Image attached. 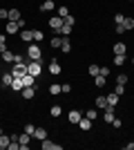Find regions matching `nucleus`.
<instances>
[{"label": "nucleus", "instance_id": "f257e3e1", "mask_svg": "<svg viewBox=\"0 0 134 150\" xmlns=\"http://www.w3.org/2000/svg\"><path fill=\"white\" fill-rule=\"evenodd\" d=\"M25 54L29 56V61H43V52H40L38 43H29V47H27Z\"/></svg>", "mask_w": 134, "mask_h": 150}, {"label": "nucleus", "instance_id": "f03ea898", "mask_svg": "<svg viewBox=\"0 0 134 150\" xmlns=\"http://www.w3.org/2000/svg\"><path fill=\"white\" fill-rule=\"evenodd\" d=\"M27 72L32 76H36L38 79L40 74H43V61H29V65H27Z\"/></svg>", "mask_w": 134, "mask_h": 150}, {"label": "nucleus", "instance_id": "7ed1b4c3", "mask_svg": "<svg viewBox=\"0 0 134 150\" xmlns=\"http://www.w3.org/2000/svg\"><path fill=\"white\" fill-rule=\"evenodd\" d=\"M9 72L13 74V79H22V76L27 74V65H25V63H13Z\"/></svg>", "mask_w": 134, "mask_h": 150}, {"label": "nucleus", "instance_id": "20e7f679", "mask_svg": "<svg viewBox=\"0 0 134 150\" xmlns=\"http://www.w3.org/2000/svg\"><path fill=\"white\" fill-rule=\"evenodd\" d=\"M11 81H13V74H11V72H9V69H5V72H0V88L9 90V85H11Z\"/></svg>", "mask_w": 134, "mask_h": 150}, {"label": "nucleus", "instance_id": "39448f33", "mask_svg": "<svg viewBox=\"0 0 134 150\" xmlns=\"http://www.w3.org/2000/svg\"><path fill=\"white\" fill-rule=\"evenodd\" d=\"M18 31H20L18 23H13V20H7V25H5V34H7V36H16Z\"/></svg>", "mask_w": 134, "mask_h": 150}, {"label": "nucleus", "instance_id": "423d86ee", "mask_svg": "<svg viewBox=\"0 0 134 150\" xmlns=\"http://www.w3.org/2000/svg\"><path fill=\"white\" fill-rule=\"evenodd\" d=\"M18 141H20V150H29V144H32V134L22 132V134H18Z\"/></svg>", "mask_w": 134, "mask_h": 150}, {"label": "nucleus", "instance_id": "0eeeda50", "mask_svg": "<svg viewBox=\"0 0 134 150\" xmlns=\"http://www.w3.org/2000/svg\"><path fill=\"white\" fill-rule=\"evenodd\" d=\"M40 148L43 150H63V146L54 144V141H49V139H43V141H40Z\"/></svg>", "mask_w": 134, "mask_h": 150}, {"label": "nucleus", "instance_id": "6e6552de", "mask_svg": "<svg viewBox=\"0 0 134 150\" xmlns=\"http://www.w3.org/2000/svg\"><path fill=\"white\" fill-rule=\"evenodd\" d=\"M81 119H83V112H81V110H72V112L67 114V121H69L72 125H76Z\"/></svg>", "mask_w": 134, "mask_h": 150}, {"label": "nucleus", "instance_id": "1a4fd4ad", "mask_svg": "<svg viewBox=\"0 0 134 150\" xmlns=\"http://www.w3.org/2000/svg\"><path fill=\"white\" fill-rule=\"evenodd\" d=\"M20 96H22L25 101H32L34 96H36V85H34V88H22L20 90Z\"/></svg>", "mask_w": 134, "mask_h": 150}, {"label": "nucleus", "instance_id": "9d476101", "mask_svg": "<svg viewBox=\"0 0 134 150\" xmlns=\"http://www.w3.org/2000/svg\"><path fill=\"white\" fill-rule=\"evenodd\" d=\"M94 105H96V108H101V110H107V108H112V105L107 103V96H105V94H103V96H96V99H94Z\"/></svg>", "mask_w": 134, "mask_h": 150}, {"label": "nucleus", "instance_id": "9b49d317", "mask_svg": "<svg viewBox=\"0 0 134 150\" xmlns=\"http://www.w3.org/2000/svg\"><path fill=\"white\" fill-rule=\"evenodd\" d=\"M63 23H65V18H60L58 13H56V16H51V18H49V27H51V29H54V31H56L58 27H63Z\"/></svg>", "mask_w": 134, "mask_h": 150}, {"label": "nucleus", "instance_id": "f8f14e48", "mask_svg": "<svg viewBox=\"0 0 134 150\" xmlns=\"http://www.w3.org/2000/svg\"><path fill=\"white\" fill-rule=\"evenodd\" d=\"M22 85H25V88H34V85H36V76H32L27 72V74L22 76Z\"/></svg>", "mask_w": 134, "mask_h": 150}, {"label": "nucleus", "instance_id": "ddd939ff", "mask_svg": "<svg viewBox=\"0 0 134 150\" xmlns=\"http://www.w3.org/2000/svg\"><path fill=\"white\" fill-rule=\"evenodd\" d=\"M60 52H63V54H69L72 52V43H69L67 36H63V40H60Z\"/></svg>", "mask_w": 134, "mask_h": 150}, {"label": "nucleus", "instance_id": "4468645a", "mask_svg": "<svg viewBox=\"0 0 134 150\" xmlns=\"http://www.w3.org/2000/svg\"><path fill=\"white\" fill-rule=\"evenodd\" d=\"M2 61H5V63H9V65H13V63H16V54H13L11 50L2 52Z\"/></svg>", "mask_w": 134, "mask_h": 150}, {"label": "nucleus", "instance_id": "2eb2a0df", "mask_svg": "<svg viewBox=\"0 0 134 150\" xmlns=\"http://www.w3.org/2000/svg\"><path fill=\"white\" fill-rule=\"evenodd\" d=\"M78 128H81V130H85V132H87V130H92V119H87V117H83V119H81V121H78Z\"/></svg>", "mask_w": 134, "mask_h": 150}, {"label": "nucleus", "instance_id": "dca6fc26", "mask_svg": "<svg viewBox=\"0 0 134 150\" xmlns=\"http://www.w3.org/2000/svg\"><path fill=\"white\" fill-rule=\"evenodd\" d=\"M54 7H56V2H54V0H43L38 9H40V11H51Z\"/></svg>", "mask_w": 134, "mask_h": 150}, {"label": "nucleus", "instance_id": "f3484780", "mask_svg": "<svg viewBox=\"0 0 134 150\" xmlns=\"http://www.w3.org/2000/svg\"><path fill=\"white\" fill-rule=\"evenodd\" d=\"M114 119H116L114 117V108H107V110L103 112V121H105V123H112Z\"/></svg>", "mask_w": 134, "mask_h": 150}, {"label": "nucleus", "instance_id": "a211bd4d", "mask_svg": "<svg viewBox=\"0 0 134 150\" xmlns=\"http://www.w3.org/2000/svg\"><path fill=\"white\" fill-rule=\"evenodd\" d=\"M20 18H22V13H20V9L11 7V9H9V20H13V23H18Z\"/></svg>", "mask_w": 134, "mask_h": 150}, {"label": "nucleus", "instance_id": "6ab92c4d", "mask_svg": "<svg viewBox=\"0 0 134 150\" xmlns=\"http://www.w3.org/2000/svg\"><path fill=\"white\" fill-rule=\"evenodd\" d=\"M105 96H107V103H109L112 108H116V105H119V94H116L114 90H112L109 94H105Z\"/></svg>", "mask_w": 134, "mask_h": 150}, {"label": "nucleus", "instance_id": "aec40b11", "mask_svg": "<svg viewBox=\"0 0 134 150\" xmlns=\"http://www.w3.org/2000/svg\"><path fill=\"white\" fill-rule=\"evenodd\" d=\"M49 74H54V76H58V74H60V63H58L56 58H54V61L49 63Z\"/></svg>", "mask_w": 134, "mask_h": 150}, {"label": "nucleus", "instance_id": "412c9836", "mask_svg": "<svg viewBox=\"0 0 134 150\" xmlns=\"http://www.w3.org/2000/svg\"><path fill=\"white\" fill-rule=\"evenodd\" d=\"M22 88H25V85H22V79H13L11 85H9V90H11V92H20Z\"/></svg>", "mask_w": 134, "mask_h": 150}, {"label": "nucleus", "instance_id": "4be33fe9", "mask_svg": "<svg viewBox=\"0 0 134 150\" xmlns=\"http://www.w3.org/2000/svg\"><path fill=\"white\" fill-rule=\"evenodd\" d=\"M56 34H58V36H69V34H72V25L63 23V27H58V29H56Z\"/></svg>", "mask_w": 134, "mask_h": 150}, {"label": "nucleus", "instance_id": "5701e85b", "mask_svg": "<svg viewBox=\"0 0 134 150\" xmlns=\"http://www.w3.org/2000/svg\"><path fill=\"white\" fill-rule=\"evenodd\" d=\"M9 144H11V137L9 134H0V150H7Z\"/></svg>", "mask_w": 134, "mask_h": 150}, {"label": "nucleus", "instance_id": "b1692460", "mask_svg": "<svg viewBox=\"0 0 134 150\" xmlns=\"http://www.w3.org/2000/svg\"><path fill=\"white\" fill-rule=\"evenodd\" d=\"M18 34H20V38H22L25 43H34V38H32V29H20Z\"/></svg>", "mask_w": 134, "mask_h": 150}, {"label": "nucleus", "instance_id": "393cba45", "mask_svg": "<svg viewBox=\"0 0 134 150\" xmlns=\"http://www.w3.org/2000/svg\"><path fill=\"white\" fill-rule=\"evenodd\" d=\"M60 114H63V105H51L49 108V117H54V119H56V117H60Z\"/></svg>", "mask_w": 134, "mask_h": 150}, {"label": "nucleus", "instance_id": "a878e982", "mask_svg": "<svg viewBox=\"0 0 134 150\" xmlns=\"http://www.w3.org/2000/svg\"><path fill=\"white\" fill-rule=\"evenodd\" d=\"M128 63V56L125 54H114V65H119V67H123Z\"/></svg>", "mask_w": 134, "mask_h": 150}, {"label": "nucleus", "instance_id": "bb28decb", "mask_svg": "<svg viewBox=\"0 0 134 150\" xmlns=\"http://www.w3.org/2000/svg\"><path fill=\"white\" fill-rule=\"evenodd\" d=\"M34 139H38V141L47 139V130H45V128H36V130H34Z\"/></svg>", "mask_w": 134, "mask_h": 150}, {"label": "nucleus", "instance_id": "cd10ccee", "mask_svg": "<svg viewBox=\"0 0 134 150\" xmlns=\"http://www.w3.org/2000/svg\"><path fill=\"white\" fill-rule=\"evenodd\" d=\"M121 25H123V29H125V31H132L134 29V18H128V16H125Z\"/></svg>", "mask_w": 134, "mask_h": 150}, {"label": "nucleus", "instance_id": "c85d7f7f", "mask_svg": "<svg viewBox=\"0 0 134 150\" xmlns=\"http://www.w3.org/2000/svg\"><path fill=\"white\" fill-rule=\"evenodd\" d=\"M105 83H107V76H103V74L94 76V85L96 88H105Z\"/></svg>", "mask_w": 134, "mask_h": 150}, {"label": "nucleus", "instance_id": "c756f323", "mask_svg": "<svg viewBox=\"0 0 134 150\" xmlns=\"http://www.w3.org/2000/svg\"><path fill=\"white\" fill-rule=\"evenodd\" d=\"M87 74H89V76H98V74H101V65H96V63H92V65L87 67Z\"/></svg>", "mask_w": 134, "mask_h": 150}, {"label": "nucleus", "instance_id": "7c9ffc66", "mask_svg": "<svg viewBox=\"0 0 134 150\" xmlns=\"http://www.w3.org/2000/svg\"><path fill=\"white\" fill-rule=\"evenodd\" d=\"M32 38H34V43H40V40L45 38V34L40 29H32Z\"/></svg>", "mask_w": 134, "mask_h": 150}, {"label": "nucleus", "instance_id": "2f4dec72", "mask_svg": "<svg viewBox=\"0 0 134 150\" xmlns=\"http://www.w3.org/2000/svg\"><path fill=\"white\" fill-rule=\"evenodd\" d=\"M60 40H63V36H54V38L49 40V45L54 47V50H60Z\"/></svg>", "mask_w": 134, "mask_h": 150}, {"label": "nucleus", "instance_id": "473e14b6", "mask_svg": "<svg viewBox=\"0 0 134 150\" xmlns=\"http://www.w3.org/2000/svg\"><path fill=\"white\" fill-rule=\"evenodd\" d=\"M60 92H63V90H60L58 83H51V85H49V94H51V96H56V94H60Z\"/></svg>", "mask_w": 134, "mask_h": 150}, {"label": "nucleus", "instance_id": "72a5a7b5", "mask_svg": "<svg viewBox=\"0 0 134 150\" xmlns=\"http://www.w3.org/2000/svg\"><path fill=\"white\" fill-rule=\"evenodd\" d=\"M125 52H128L125 43H116V45H114V54H125Z\"/></svg>", "mask_w": 134, "mask_h": 150}, {"label": "nucleus", "instance_id": "f704fd0d", "mask_svg": "<svg viewBox=\"0 0 134 150\" xmlns=\"http://www.w3.org/2000/svg\"><path fill=\"white\" fill-rule=\"evenodd\" d=\"M128 81H130V79H128V74H123V72H121L119 76H116V83H119V85H128Z\"/></svg>", "mask_w": 134, "mask_h": 150}, {"label": "nucleus", "instance_id": "c9c22d12", "mask_svg": "<svg viewBox=\"0 0 134 150\" xmlns=\"http://www.w3.org/2000/svg\"><path fill=\"white\" fill-rule=\"evenodd\" d=\"M85 117H87V119H92V121H94L96 117H98V110H96V108H89L87 112H85Z\"/></svg>", "mask_w": 134, "mask_h": 150}, {"label": "nucleus", "instance_id": "e433bc0d", "mask_svg": "<svg viewBox=\"0 0 134 150\" xmlns=\"http://www.w3.org/2000/svg\"><path fill=\"white\" fill-rule=\"evenodd\" d=\"M58 16H60V18H67V16H69V9H67V7H58Z\"/></svg>", "mask_w": 134, "mask_h": 150}, {"label": "nucleus", "instance_id": "4c0bfd02", "mask_svg": "<svg viewBox=\"0 0 134 150\" xmlns=\"http://www.w3.org/2000/svg\"><path fill=\"white\" fill-rule=\"evenodd\" d=\"M114 92L119 94V96H123V94H125V85H119V83H116V88H114Z\"/></svg>", "mask_w": 134, "mask_h": 150}, {"label": "nucleus", "instance_id": "58836bf2", "mask_svg": "<svg viewBox=\"0 0 134 150\" xmlns=\"http://www.w3.org/2000/svg\"><path fill=\"white\" fill-rule=\"evenodd\" d=\"M0 20H9V9H0Z\"/></svg>", "mask_w": 134, "mask_h": 150}, {"label": "nucleus", "instance_id": "ea45409f", "mask_svg": "<svg viewBox=\"0 0 134 150\" xmlns=\"http://www.w3.org/2000/svg\"><path fill=\"white\" fill-rule=\"evenodd\" d=\"M34 130H36V125H32V123L25 125V132H27V134H32V137H34Z\"/></svg>", "mask_w": 134, "mask_h": 150}, {"label": "nucleus", "instance_id": "a19ab883", "mask_svg": "<svg viewBox=\"0 0 134 150\" xmlns=\"http://www.w3.org/2000/svg\"><path fill=\"white\" fill-rule=\"evenodd\" d=\"M60 90H63V94H69V92H72V85H69V83H63V85H60Z\"/></svg>", "mask_w": 134, "mask_h": 150}, {"label": "nucleus", "instance_id": "79ce46f5", "mask_svg": "<svg viewBox=\"0 0 134 150\" xmlns=\"http://www.w3.org/2000/svg\"><path fill=\"white\" fill-rule=\"evenodd\" d=\"M123 18H125L123 13H116V16H114V23H116V25H121V23H123Z\"/></svg>", "mask_w": 134, "mask_h": 150}, {"label": "nucleus", "instance_id": "37998d69", "mask_svg": "<svg viewBox=\"0 0 134 150\" xmlns=\"http://www.w3.org/2000/svg\"><path fill=\"white\" fill-rule=\"evenodd\" d=\"M65 23H67V25H72V27H74V23H76V18H74V16H72V13H69V16L65 18Z\"/></svg>", "mask_w": 134, "mask_h": 150}, {"label": "nucleus", "instance_id": "c03bdc74", "mask_svg": "<svg viewBox=\"0 0 134 150\" xmlns=\"http://www.w3.org/2000/svg\"><path fill=\"white\" fill-rule=\"evenodd\" d=\"M18 27H20V29H27V20L20 18V20H18Z\"/></svg>", "mask_w": 134, "mask_h": 150}, {"label": "nucleus", "instance_id": "a18cd8bd", "mask_svg": "<svg viewBox=\"0 0 134 150\" xmlns=\"http://www.w3.org/2000/svg\"><path fill=\"white\" fill-rule=\"evenodd\" d=\"M101 74H103V76H109V67H105V65H103V67H101Z\"/></svg>", "mask_w": 134, "mask_h": 150}, {"label": "nucleus", "instance_id": "49530a36", "mask_svg": "<svg viewBox=\"0 0 134 150\" xmlns=\"http://www.w3.org/2000/svg\"><path fill=\"white\" fill-rule=\"evenodd\" d=\"M112 125H114V128H121L123 121H121V119H114V121H112Z\"/></svg>", "mask_w": 134, "mask_h": 150}, {"label": "nucleus", "instance_id": "de8ad7c7", "mask_svg": "<svg viewBox=\"0 0 134 150\" xmlns=\"http://www.w3.org/2000/svg\"><path fill=\"white\" fill-rule=\"evenodd\" d=\"M114 31H116V34H123L125 29H123V25H116V27H114Z\"/></svg>", "mask_w": 134, "mask_h": 150}, {"label": "nucleus", "instance_id": "09e8293b", "mask_svg": "<svg viewBox=\"0 0 134 150\" xmlns=\"http://www.w3.org/2000/svg\"><path fill=\"white\" fill-rule=\"evenodd\" d=\"M125 150H134V141H128V144H125Z\"/></svg>", "mask_w": 134, "mask_h": 150}, {"label": "nucleus", "instance_id": "8fccbe9b", "mask_svg": "<svg viewBox=\"0 0 134 150\" xmlns=\"http://www.w3.org/2000/svg\"><path fill=\"white\" fill-rule=\"evenodd\" d=\"M0 134H5V132H2V128H0Z\"/></svg>", "mask_w": 134, "mask_h": 150}, {"label": "nucleus", "instance_id": "3c124183", "mask_svg": "<svg viewBox=\"0 0 134 150\" xmlns=\"http://www.w3.org/2000/svg\"><path fill=\"white\" fill-rule=\"evenodd\" d=\"M132 65H134V56H132Z\"/></svg>", "mask_w": 134, "mask_h": 150}, {"label": "nucleus", "instance_id": "603ef678", "mask_svg": "<svg viewBox=\"0 0 134 150\" xmlns=\"http://www.w3.org/2000/svg\"><path fill=\"white\" fill-rule=\"evenodd\" d=\"M0 61H2V54H0Z\"/></svg>", "mask_w": 134, "mask_h": 150}, {"label": "nucleus", "instance_id": "864d4df0", "mask_svg": "<svg viewBox=\"0 0 134 150\" xmlns=\"http://www.w3.org/2000/svg\"><path fill=\"white\" fill-rule=\"evenodd\" d=\"M0 101H2V96H0Z\"/></svg>", "mask_w": 134, "mask_h": 150}, {"label": "nucleus", "instance_id": "5fc2aeb1", "mask_svg": "<svg viewBox=\"0 0 134 150\" xmlns=\"http://www.w3.org/2000/svg\"><path fill=\"white\" fill-rule=\"evenodd\" d=\"M0 72H2V67H0Z\"/></svg>", "mask_w": 134, "mask_h": 150}, {"label": "nucleus", "instance_id": "6e6d98bb", "mask_svg": "<svg viewBox=\"0 0 134 150\" xmlns=\"http://www.w3.org/2000/svg\"><path fill=\"white\" fill-rule=\"evenodd\" d=\"M130 2H132V0H130Z\"/></svg>", "mask_w": 134, "mask_h": 150}]
</instances>
